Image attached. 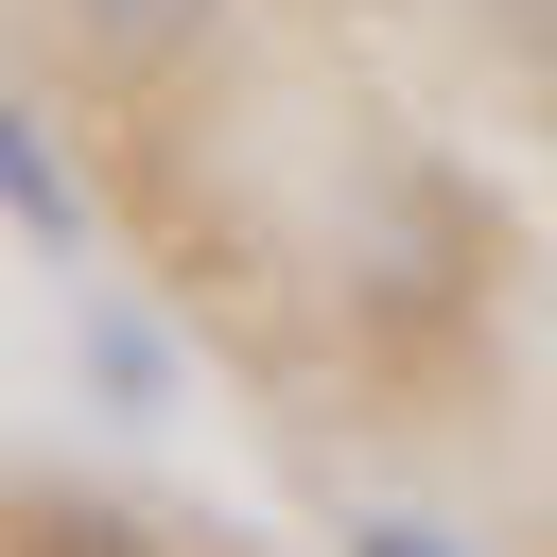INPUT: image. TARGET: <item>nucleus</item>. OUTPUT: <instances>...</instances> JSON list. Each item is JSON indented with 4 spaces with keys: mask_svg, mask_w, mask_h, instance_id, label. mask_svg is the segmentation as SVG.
Instances as JSON below:
<instances>
[{
    "mask_svg": "<svg viewBox=\"0 0 557 557\" xmlns=\"http://www.w3.org/2000/svg\"><path fill=\"white\" fill-rule=\"evenodd\" d=\"M209 17H226V0H70V35H87V52H122V70H174Z\"/></svg>",
    "mask_w": 557,
    "mask_h": 557,
    "instance_id": "obj_1",
    "label": "nucleus"
},
{
    "mask_svg": "<svg viewBox=\"0 0 557 557\" xmlns=\"http://www.w3.org/2000/svg\"><path fill=\"white\" fill-rule=\"evenodd\" d=\"M0 174H17V226H35V261H70V244H87V209H70V174H52V139H35V104L0 122Z\"/></svg>",
    "mask_w": 557,
    "mask_h": 557,
    "instance_id": "obj_2",
    "label": "nucleus"
},
{
    "mask_svg": "<svg viewBox=\"0 0 557 557\" xmlns=\"http://www.w3.org/2000/svg\"><path fill=\"white\" fill-rule=\"evenodd\" d=\"M348 557H435V540H418V522H366V540H348Z\"/></svg>",
    "mask_w": 557,
    "mask_h": 557,
    "instance_id": "obj_3",
    "label": "nucleus"
},
{
    "mask_svg": "<svg viewBox=\"0 0 557 557\" xmlns=\"http://www.w3.org/2000/svg\"><path fill=\"white\" fill-rule=\"evenodd\" d=\"M505 35H557V0H505Z\"/></svg>",
    "mask_w": 557,
    "mask_h": 557,
    "instance_id": "obj_4",
    "label": "nucleus"
}]
</instances>
